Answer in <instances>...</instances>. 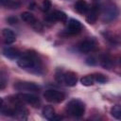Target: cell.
<instances>
[{"instance_id":"6","label":"cell","mask_w":121,"mask_h":121,"mask_svg":"<svg viewBox=\"0 0 121 121\" xmlns=\"http://www.w3.org/2000/svg\"><path fill=\"white\" fill-rule=\"evenodd\" d=\"M82 29V25L78 20L76 19H70L68 21V26L65 29L66 35H76L78 34Z\"/></svg>"},{"instance_id":"21","label":"cell","mask_w":121,"mask_h":121,"mask_svg":"<svg viewBox=\"0 0 121 121\" xmlns=\"http://www.w3.org/2000/svg\"><path fill=\"white\" fill-rule=\"evenodd\" d=\"M93 78H94V80L95 82H98V83H105L108 81V78L105 75L101 74V73H95L92 75Z\"/></svg>"},{"instance_id":"28","label":"cell","mask_w":121,"mask_h":121,"mask_svg":"<svg viewBox=\"0 0 121 121\" xmlns=\"http://www.w3.org/2000/svg\"><path fill=\"white\" fill-rule=\"evenodd\" d=\"M7 6H9L10 9H18L19 7H20V3L18 2V1H13V2H9Z\"/></svg>"},{"instance_id":"9","label":"cell","mask_w":121,"mask_h":121,"mask_svg":"<svg viewBox=\"0 0 121 121\" xmlns=\"http://www.w3.org/2000/svg\"><path fill=\"white\" fill-rule=\"evenodd\" d=\"M96 46V43L94 39H86L84 41H82L81 43H79L78 44V50L81 53H89L91 51H93Z\"/></svg>"},{"instance_id":"15","label":"cell","mask_w":121,"mask_h":121,"mask_svg":"<svg viewBox=\"0 0 121 121\" xmlns=\"http://www.w3.org/2000/svg\"><path fill=\"white\" fill-rule=\"evenodd\" d=\"M52 13V17L54 22H60V23H66L68 18H67V14L61 10H55Z\"/></svg>"},{"instance_id":"12","label":"cell","mask_w":121,"mask_h":121,"mask_svg":"<svg viewBox=\"0 0 121 121\" xmlns=\"http://www.w3.org/2000/svg\"><path fill=\"white\" fill-rule=\"evenodd\" d=\"M27 113H28L27 110L25 107H23V106H21V105L18 104V105L15 106V108H13L12 116L15 117V118H17V119H23V120H25V119L27 118Z\"/></svg>"},{"instance_id":"22","label":"cell","mask_w":121,"mask_h":121,"mask_svg":"<svg viewBox=\"0 0 121 121\" xmlns=\"http://www.w3.org/2000/svg\"><path fill=\"white\" fill-rule=\"evenodd\" d=\"M52 7V3L51 0H43L42 3V9L43 11H48Z\"/></svg>"},{"instance_id":"26","label":"cell","mask_w":121,"mask_h":121,"mask_svg":"<svg viewBox=\"0 0 121 121\" xmlns=\"http://www.w3.org/2000/svg\"><path fill=\"white\" fill-rule=\"evenodd\" d=\"M85 61H86V63L88 65H91V66H94V65H95L97 63V61H96V60H95V57H88Z\"/></svg>"},{"instance_id":"8","label":"cell","mask_w":121,"mask_h":121,"mask_svg":"<svg viewBox=\"0 0 121 121\" xmlns=\"http://www.w3.org/2000/svg\"><path fill=\"white\" fill-rule=\"evenodd\" d=\"M99 9H100V7L96 3H95L89 9V11L87 12V16H86L87 23L93 25V24H95L96 22V20L98 18V14H99Z\"/></svg>"},{"instance_id":"29","label":"cell","mask_w":121,"mask_h":121,"mask_svg":"<svg viewBox=\"0 0 121 121\" xmlns=\"http://www.w3.org/2000/svg\"><path fill=\"white\" fill-rule=\"evenodd\" d=\"M9 2H10V0H0V5L1 6H7Z\"/></svg>"},{"instance_id":"4","label":"cell","mask_w":121,"mask_h":121,"mask_svg":"<svg viewBox=\"0 0 121 121\" xmlns=\"http://www.w3.org/2000/svg\"><path fill=\"white\" fill-rule=\"evenodd\" d=\"M118 14H119L118 8L114 4H108L103 9V12H102L103 21L104 22H112L117 18Z\"/></svg>"},{"instance_id":"13","label":"cell","mask_w":121,"mask_h":121,"mask_svg":"<svg viewBox=\"0 0 121 121\" xmlns=\"http://www.w3.org/2000/svg\"><path fill=\"white\" fill-rule=\"evenodd\" d=\"M75 9L80 14H86L89 11L90 6L85 0H78L75 3Z\"/></svg>"},{"instance_id":"25","label":"cell","mask_w":121,"mask_h":121,"mask_svg":"<svg viewBox=\"0 0 121 121\" xmlns=\"http://www.w3.org/2000/svg\"><path fill=\"white\" fill-rule=\"evenodd\" d=\"M63 72L62 71H60V70H58L57 72H56V76H55V78H56V80L59 82V83H62L63 82Z\"/></svg>"},{"instance_id":"1","label":"cell","mask_w":121,"mask_h":121,"mask_svg":"<svg viewBox=\"0 0 121 121\" xmlns=\"http://www.w3.org/2000/svg\"><path fill=\"white\" fill-rule=\"evenodd\" d=\"M17 63L21 68H23L32 74L42 75L43 73V62H42L38 53L35 52L34 50L26 51L18 59Z\"/></svg>"},{"instance_id":"19","label":"cell","mask_w":121,"mask_h":121,"mask_svg":"<svg viewBox=\"0 0 121 121\" xmlns=\"http://www.w3.org/2000/svg\"><path fill=\"white\" fill-rule=\"evenodd\" d=\"M95 80L92 75H86L80 78V83L83 86H92L94 84Z\"/></svg>"},{"instance_id":"17","label":"cell","mask_w":121,"mask_h":121,"mask_svg":"<svg viewBox=\"0 0 121 121\" xmlns=\"http://www.w3.org/2000/svg\"><path fill=\"white\" fill-rule=\"evenodd\" d=\"M21 18H22L23 21H25L26 23H27V24H29V25H31V26H33V25L37 22L35 16H34L31 12H28V11L23 12V13L21 14Z\"/></svg>"},{"instance_id":"18","label":"cell","mask_w":121,"mask_h":121,"mask_svg":"<svg viewBox=\"0 0 121 121\" xmlns=\"http://www.w3.org/2000/svg\"><path fill=\"white\" fill-rule=\"evenodd\" d=\"M8 83V73L4 69H0V90L4 89Z\"/></svg>"},{"instance_id":"20","label":"cell","mask_w":121,"mask_h":121,"mask_svg":"<svg viewBox=\"0 0 121 121\" xmlns=\"http://www.w3.org/2000/svg\"><path fill=\"white\" fill-rule=\"evenodd\" d=\"M111 114L116 119H121V107L119 105H114L111 109Z\"/></svg>"},{"instance_id":"3","label":"cell","mask_w":121,"mask_h":121,"mask_svg":"<svg viewBox=\"0 0 121 121\" xmlns=\"http://www.w3.org/2000/svg\"><path fill=\"white\" fill-rule=\"evenodd\" d=\"M43 97L45 100L53 103H60L65 99V94L63 92L54 90V89H48L43 93Z\"/></svg>"},{"instance_id":"24","label":"cell","mask_w":121,"mask_h":121,"mask_svg":"<svg viewBox=\"0 0 121 121\" xmlns=\"http://www.w3.org/2000/svg\"><path fill=\"white\" fill-rule=\"evenodd\" d=\"M104 34V37H105V39H107L109 42H111L112 43H117V40H116V38H114V36L112 34V33H109V32H107V33H103Z\"/></svg>"},{"instance_id":"2","label":"cell","mask_w":121,"mask_h":121,"mask_svg":"<svg viewBox=\"0 0 121 121\" xmlns=\"http://www.w3.org/2000/svg\"><path fill=\"white\" fill-rule=\"evenodd\" d=\"M65 111L73 117H81L85 112V105L81 100L75 98L67 103Z\"/></svg>"},{"instance_id":"31","label":"cell","mask_w":121,"mask_h":121,"mask_svg":"<svg viewBox=\"0 0 121 121\" xmlns=\"http://www.w3.org/2000/svg\"><path fill=\"white\" fill-rule=\"evenodd\" d=\"M2 104H3V99L0 97V108H1V106H2Z\"/></svg>"},{"instance_id":"27","label":"cell","mask_w":121,"mask_h":121,"mask_svg":"<svg viewBox=\"0 0 121 121\" xmlns=\"http://www.w3.org/2000/svg\"><path fill=\"white\" fill-rule=\"evenodd\" d=\"M7 22H8L9 25H15V24L18 23V20H17V18H16L15 16H9V17L7 18Z\"/></svg>"},{"instance_id":"7","label":"cell","mask_w":121,"mask_h":121,"mask_svg":"<svg viewBox=\"0 0 121 121\" xmlns=\"http://www.w3.org/2000/svg\"><path fill=\"white\" fill-rule=\"evenodd\" d=\"M17 99L19 101H24L33 107H38L40 105V99L33 94H21L17 95Z\"/></svg>"},{"instance_id":"30","label":"cell","mask_w":121,"mask_h":121,"mask_svg":"<svg viewBox=\"0 0 121 121\" xmlns=\"http://www.w3.org/2000/svg\"><path fill=\"white\" fill-rule=\"evenodd\" d=\"M34 8H35V3H31V4H29L28 9H34Z\"/></svg>"},{"instance_id":"11","label":"cell","mask_w":121,"mask_h":121,"mask_svg":"<svg viewBox=\"0 0 121 121\" xmlns=\"http://www.w3.org/2000/svg\"><path fill=\"white\" fill-rule=\"evenodd\" d=\"M63 82L67 86H70V87L75 86L78 82V77H77L76 73H74L72 71L65 72L63 74Z\"/></svg>"},{"instance_id":"23","label":"cell","mask_w":121,"mask_h":121,"mask_svg":"<svg viewBox=\"0 0 121 121\" xmlns=\"http://www.w3.org/2000/svg\"><path fill=\"white\" fill-rule=\"evenodd\" d=\"M2 33H3V36L5 38H15L14 32L11 29H9V28H4Z\"/></svg>"},{"instance_id":"5","label":"cell","mask_w":121,"mask_h":121,"mask_svg":"<svg viewBox=\"0 0 121 121\" xmlns=\"http://www.w3.org/2000/svg\"><path fill=\"white\" fill-rule=\"evenodd\" d=\"M14 89L17 91H28V92H39L41 87L35 82L30 81H17L14 84Z\"/></svg>"},{"instance_id":"14","label":"cell","mask_w":121,"mask_h":121,"mask_svg":"<svg viewBox=\"0 0 121 121\" xmlns=\"http://www.w3.org/2000/svg\"><path fill=\"white\" fill-rule=\"evenodd\" d=\"M100 64L105 69H111L113 66V60L109 54H102L100 56Z\"/></svg>"},{"instance_id":"10","label":"cell","mask_w":121,"mask_h":121,"mask_svg":"<svg viewBox=\"0 0 121 121\" xmlns=\"http://www.w3.org/2000/svg\"><path fill=\"white\" fill-rule=\"evenodd\" d=\"M3 54L5 57H7L10 60H16V59H19L21 57L22 52L16 47L9 46V47H5L3 49Z\"/></svg>"},{"instance_id":"16","label":"cell","mask_w":121,"mask_h":121,"mask_svg":"<svg viewBox=\"0 0 121 121\" xmlns=\"http://www.w3.org/2000/svg\"><path fill=\"white\" fill-rule=\"evenodd\" d=\"M42 113H43V116L48 120H51V118L55 115V110L52 106L50 105H46L43 108L42 110Z\"/></svg>"}]
</instances>
